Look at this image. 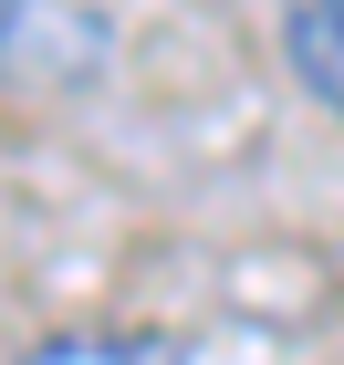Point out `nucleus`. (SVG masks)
Wrapping results in <instances>:
<instances>
[{"label":"nucleus","mask_w":344,"mask_h":365,"mask_svg":"<svg viewBox=\"0 0 344 365\" xmlns=\"http://www.w3.org/2000/svg\"><path fill=\"white\" fill-rule=\"evenodd\" d=\"M271 21H282V53L303 73L323 115H344V0H271Z\"/></svg>","instance_id":"obj_2"},{"label":"nucleus","mask_w":344,"mask_h":365,"mask_svg":"<svg viewBox=\"0 0 344 365\" xmlns=\"http://www.w3.org/2000/svg\"><path fill=\"white\" fill-rule=\"evenodd\" d=\"M115 73L105 0H0V94H84Z\"/></svg>","instance_id":"obj_1"},{"label":"nucleus","mask_w":344,"mask_h":365,"mask_svg":"<svg viewBox=\"0 0 344 365\" xmlns=\"http://www.w3.org/2000/svg\"><path fill=\"white\" fill-rule=\"evenodd\" d=\"M21 365H188V344L177 334H136V324H84V334L31 344Z\"/></svg>","instance_id":"obj_3"}]
</instances>
